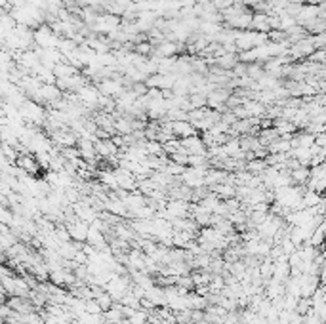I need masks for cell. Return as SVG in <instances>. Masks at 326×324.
<instances>
[{"mask_svg":"<svg viewBox=\"0 0 326 324\" xmlns=\"http://www.w3.org/2000/svg\"><path fill=\"white\" fill-rule=\"evenodd\" d=\"M115 180H117V185L118 189H124V191H137V180L122 166H117L115 170Z\"/></svg>","mask_w":326,"mask_h":324,"instance_id":"cell-1","label":"cell"},{"mask_svg":"<svg viewBox=\"0 0 326 324\" xmlns=\"http://www.w3.org/2000/svg\"><path fill=\"white\" fill-rule=\"evenodd\" d=\"M16 164H18L19 170L23 172V174H27V176H36V174L40 172V164L36 162V158L31 153L18 154V158H16Z\"/></svg>","mask_w":326,"mask_h":324,"instance_id":"cell-2","label":"cell"},{"mask_svg":"<svg viewBox=\"0 0 326 324\" xmlns=\"http://www.w3.org/2000/svg\"><path fill=\"white\" fill-rule=\"evenodd\" d=\"M170 132H172L176 139H185V137L199 134L189 120H174V122H170Z\"/></svg>","mask_w":326,"mask_h":324,"instance_id":"cell-3","label":"cell"},{"mask_svg":"<svg viewBox=\"0 0 326 324\" xmlns=\"http://www.w3.org/2000/svg\"><path fill=\"white\" fill-rule=\"evenodd\" d=\"M61 96H63V92L59 90L55 84H40V88H38V92H36V96L33 99L54 103L57 99H61Z\"/></svg>","mask_w":326,"mask_h":324,"instance_id":"cell-4","label":"cell"},{"mask_svg":"<svg viewBox=\"0 0 326 324\" xmlns=\"http://www.w3.org/2000/svg\"><path fill=\"white\" fill-rule=\"evenodd\" d=\"M181 147L185 149L187 154H206V145L202 143L200 135H191V137H185V139H180Z\"/></svg>","mask_w":326,"mask_h":324,"instance_id":"cell-5","label":"cell"},{"mask_svg":"<svg viewBox=\"0 0 326 324\" xmlns=\"http://www.w3.org/2000/svg\"><path fill=\"white\" fill-rule=\"evenodd\" d=\"M210 191L216 195L219 200H227V198L235 197V185H229V183H217V185H212Z\"/></svg>","mask_w":326,"mask_h":324,"instance_id":"cell-6","label":"cell"},{"mask_svg":"<svg viewBox=\"0 0 326 324\" xmlns=\"http://www.w3.org/2000/svg\"><path fill=\"white\" fill-rule=\"evenodd\" d=\"M55 78H69V76H74V74H78V69L76 67H72L71 63H67V61H61V63H57L52 69Z\"/></svg>","mask_w":326,"mask_h":324,"instance_id":"cell-7","label":"cell"},{"mask_svg":"<svg viewBox=\"0 0 326 324\" xmlns=\"http://www.w3.org/2000/svg\"><path fill=\"white\" fill-rule=\"evenodd\" d=\"M290 180H292V185H305L309 180V166H298L290 170Z\"/></svg>","mask_w":326,"mask_h":324,"instance_id":"cell-8","label":"cell"},{"mask_svg":"<svg viewBox=\"0 0 326 324\" xmlns=\"http://www.w3.org/2000/svg\"><path fill=\"white\" fill-rule=\"evenodd\" d=\"M244 170L252 176H262L263 172L267 170V162L265 158H252V160H246Z\"/></svg>","mask_w":326,"mask_h":324,"instance_id":"cell-9","label":"cell"},{"mask_svg":"<svg viewBox=\"0 0 326 324\" xmlns=\"http://www.w3.org/2000/svg\"><path fill=\"white\" fill-rule=\"evenodd\" d=\"M322 202V195L320 193H315V191H303L301 195V206L303 208H313Z\"/></svg>","mask_w":326,"mask_h":324,"instance_id":"cell-10","label":"cell"},{"mask_svg":"<svg viewBox=\"0 0 326 324\" xmlns=\"http://www.w3.org/2000/svg\"><path fill=\"white\" fill-rule=\"evenodd\" d=\"M277 137H279V134H277L275 128H263V130L258 132V141L262 143V147H267V145L271 143V141H275Z\"/></svg>","mask_w":326,"mask_h":324,"instance_id":"cell-11","label":"cell"},{"mask_svg":"<svg viewBox=\"0 0 326 324\" xmlns=\"http://www.w3.org/2000/svg\"><path fill=\"white\" fill-rule=\"evenodd\" d=\"M263 74H265V71H263V63L254 61V63L246 65V76H248L250 80H260Z\"/></svg>","mask_w":326,"mask_h":324,"instance_id":"cell-12","label":"cell"},{"mask_svg":"<svg viewBox=\"0 0 326 324\" xmlns=\"http://www.w3.org/2000/svg\"><path fill=\"white\" fill-rule=\"evenodd\" d=\"M187 99H189L191 109H202V107H206V96H204V94L193 92V94H189V96H187Z\"/></svg>","mask_w":326,"mask_h":324,"instance_id":"cell-13","label":"cell"},{"mask_svg":"<svg viewBox=\"0 0 326 324\" xmlns=\"http://www.w3.org/2000/svg\"><path fill=\"white\" fill-rule=\"evenodd\" d=\"M132 52H134V54H137V55H143V57H149V55L153 54V46H151V42H149V40H143V42H137V44H134Z\"/></svg>","mask_w":326,"mask_h":324,"instance_id":"cell-14","label":"cell"},{"mask_svg":"<svg viewBox=\"0 0 326 324\" xmlns=\"http://www.w3.org/2000/svg\"><path fill=\"white\" fill-rule=\"evenodd\" d=\"M145 153L147 154H154V156H164L162 145L158 141H145Z\"/></svg>","mask_w":326,"mask_h":324,"instance_id":"cell-15","label":"cell"},{"mask_svg":"<svg viewBox=\"0 0 326 324\" xmlns=\"http://www.w3.org/2000/svg\"><path fill=\"white\" fill-rule=\"evenodd\" d=\"M84 311H86L88 315H101V313H103L96 299H84Z\"/></svg>","mask_w":326,"mask_h":324,"instance_id":"cell-16","label":"cell"},{"mask_svg":"<svg viewBox=\"0 0 326 324\" xmlns=\"http://www.w3.org/2000/svg\"><path fill=\"white\" fill-rule=\"evenodd\" d=\"M0 223L2 225H12L14 223V212L4 208V204H0Z\"/></svg>","mask_w":326,"mask_h":324,"instance_id":"cell-17","label":"cell"},{"mask_svg":"<svg viewBox=\"0 0 326 324\" xmlns=\"http://www.w3.org/2000/svg\"><path fill=\"white\" fill-rule=\"evenodd\" d=\"M294 25H298L296 23V18H292V16H281V25H279V31H288V29H292Z\"/></svg>","mask_w":326,"mask_h":324,"instance_id":"cell-18","label":"cell"},{"mask_svg":"<svg viewBox=\"0 0 326 324\" xmlns=\"http://www.w3.org/2000/svg\"><path fill=\"white\" fill-rule=\"evenodd\" d=\"M168 160H172V162H176V164H180V166H185V168H187V153H185V151H178V153L170 154Z\"/></svg>","mask_w":326,"mask_h":324,"instance_id":"cell-19","label":"cell"},{"mask_svg":"<svg viewBox=\"0 0 326 324\" xmlns=\"http://www.w3.org/2000/svg\"><path fill=\"white\" fill-rule=\"evenodd\" d=\"M305 59L311 61V63H324V50H315V52L309 55V57H305Z\"/></svg>","mask_w":326,"mask_h":324,"instance_id":"cell-20","label":"cell"},{"mask_svg":"<svg viewBox=\"0 0 326 324\" xmlns=\"http://www.w3.org/2000/svg\"><path fill=\"white\" fill-rule=\"evenodd\" d=\"M315 145H318V147H326V135L324 132L322 134H315V141H313Z\"/></svg>","mask_w":326,"mask_h":324,"instance_id":"cell-21","label":"cell"},{"mask_svg":"<svg viewBox=\"0 0 326 324\" xmlns=\"http://www.w3.org/2000/svg\"><path fill=\"white\" fill-rule=\"evenodd\" d=\"M176 2L180 4L181 8H193L197 4V0H176Z\"/></svg>","mask_w":326,"mask_h":324,"instance_id":"cell-22","label":"cell"},{"mask_svg":"<svg viewBox=\"0 0 326 324\" xmlns=\"http://www.w3.org/2000/svg\"><path fill=\"white\" fill-rule=\"evenodd\" d=\"M130 2H132V4H137V2H139V0H130Z\"/></svg>","mask_w":326,"mask_h":324,"instance_id":"cell-23","label":"cell"}]
</instances>
